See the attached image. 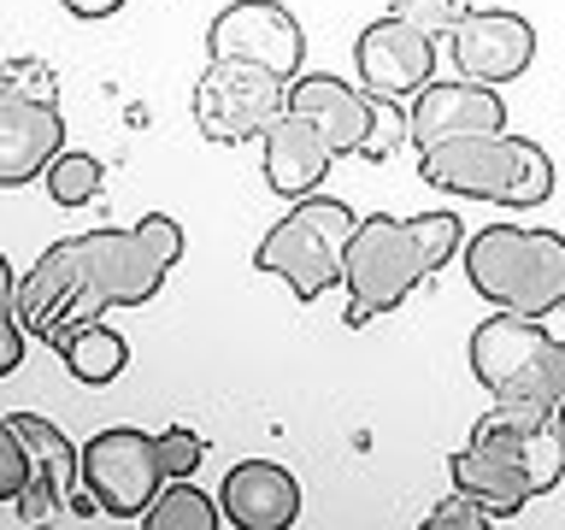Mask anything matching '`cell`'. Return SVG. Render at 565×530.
<instances>
[{"label":"cell","instance_id":"1","mask_svg":"<svg viewBox=\"0 0 565 530\" xmlns=\"http://www.w3.org/2000/svg\"><path fill=\"white\" fill-rule=\"evenodd\" d=\"M177 259H183V230L166 212H148L130 230L65 236L42 247V259L18 277V325L53 348L71 325L153 300Z\"/></svg>","mask_w":565,"mask_h":530},{"label":"cell","instance_id":"2","mask_svg":"<svg viewBox=\"0 0 565 530\" xmlns=\"http://www.w3.org/2000/svg\"><path fill=\"white\" fill-rule=\"evenodd\" d=\"M459 247H466V230H459L454 212H418V219H360L348 247V318L342 325H371V318L395 312L406 295L418 289L430 272H441Z\"/></svg>","mask_w":565,"mask_h":530},{"label":"cell","instance_id":"3","mask_svg":"<svg viewBox=\"0 0 565 530\" xmlns=\"http://www.w3.org/2000/svg\"><path fill=\"white\" fill-rule=\"evenodd\" d=\"M466 254L471 289L494 300L501 312L547 318L565 307V236L559 230H519V224H489L459 247Z\"/></svg>","mask_w":565,"mask_h":530},{"label":"cell","instance_id":"4","mask_svg":"<svg viewBox=\"0 0 565 530\" xmlns=\"http://www.w3.org/2000/svg\"><path fill=\"white\" fill-rule=\"evenodd\" d=\"M418 177L448 194H471V201H494V206H542L554 194V159L536 141L507 136V130L424 148Z\"/></svg>","mask_w":565,"mask_h":530},{"label":"cell","instance_id":"5","mask_svg":"<svg viewBox=\"0 0 565 530\" xmlns=\"http://www.w3.org/2000/svg\"><path fill=\"white\" fill-rule=\"evenodd\" d=\"M353 230H360V219H353L342 201H330V194H300V201L265 230L254 265L289 283L295 300H318L330 283H342Z\"/></svg>","mask_w":565,"mask_h":530},{"label":"cell","instance_id":"6","mask_svg":"<svg viewBox=\"0 0 565 530\" xmlns=\"http://www.w3.org/2000/svg\"><path fill=\"white\" fill-rule=\"evenodd\" d=\"M471 378L494 401L554 413L565 401V342L542 330V318H519V312L483 318L471 330Z\"/></svg>","mask_w":565,"mask_h":530},{"label":"cell","instance_id":"7","mask_svg":"<svg viewBox=\"0 0 565 530\" xmlns=\"http://www.w3.org/2000/svg\"><path fill=\"white\" fill-rule=\"evenodd\" d=\"M289 106L300 118L318 124V136L342 153L360 159H388L406 136V118L388 106V95H371V88H353L330 71H307V77H289Z\"/></svg>","mask_w":565,"mask_h":530},{"label":"cell","instance_id":"8","mask_svg":"<svg viewBox=\"0 0 565 530\" xmlns=\"http://www.w3.org/2000/svg\"><path fill=\"white\" fill-rule=\"evenodd\" d=\"M289 106V77L259 60H212L194 83V124L206 141H254Z\"/></svg>","mask_w":565,"mask_h":530},{"label":"cell","instance_id":"9","mask_svg":"<svg viewBox=\"0 0 565 530\" xmlns=\"http://www.w3.org/2000/svg\"><path fill=\"white\" fill-rule=\"evenodd\" d=\"M83 484L95 489L100 512H113V519H148L153 495L166 489L159 436H141V431H130V424L100 431L83 448Z\"/></svg>","mask_w":565,"mask_h":530},{"label":"cell","instance_id":"10","mask_svg":"<svg viewBox=\"0 0 565 530\" xmlns=\"http://www.w3.org/2000/svg\"><path fill=\"white\" fill-rule=\"evenodd\" d=\"M212 60H259L282 71V77H300V60H307V35H300V18L277 0H236L212 18L206 30Z\"/></svg>","mask_w":565,"mask_h":530},{"label":"cell","instance_id":"11","mask_svg":"<svg viewBox=\"0 0 565 530\" xmlns=\"http://www.w3.org/2000/svg\"><path fill=\"white\" fill-rule=\"evenodd\" d=\"M18 436L30 448V484L18 495V519L24 524H47L53 512H71L83 495V448H71V436L60 424H47L42 413H12Z\"/></svg>","mask_w":565,"mask_h":530},{"label":"cell","instance_id":"12","mask_svg":"<svg viewBox=\"0 0 565 530\" xmlns=\"http://www.w3.org/2000/svg\"><path fill=\"white\" fill-rule=\"evenodd\" d=\"M477 442H489L494 454H507L512 466L530 477V489L547 495L559 489L565 477V436H559V418L542 413V406H519V401H494V413L477 418Z\"/></svg>","mask_w":565,"mask_h":530},{"label":"cell","instance_id":"13","mask_svg":"<svg viewBox=\"0 0 565 530\" xmlns=\"http://www.w3.org/2000/svg\"><path fill=\"white\" fill-rule=\"evenodd\" d=\"M353 60H360V83L371 88V95L406 100V95H418V88L430 83V71H436V35H424L418 24L383 12L377 24L360 30Z\"/></svg>","mask_w":565,"mask_h":530},{"label":"cell","instance_id":"14","mask_svg":"<svg viewBox=\"0 0 565 530\" xmlns=\"http://www.w3.org/2000/svg\"><path fill=\"white\" fill-rule=\"evenodd\" d=\"M507 130V106L489 83H424L413 95V113H406V141L424 148H441V141L459 136H489Z\"/></svg>","mask_w":565,"mask_h":530},{"label":"cell","instance_id":"15","mask_svg":"<svg viewBox=\"0 0 565 530\" xmlns=\"http://www.w3.org/2000/svg\"><path fill=\"white\" fill-rule=\"evenodd\" d=\"M448 42H454L459 77H471V83H512L530 60H536V30H530V18L494 12V7L466 12L448 30Z\"/></svg>","mask_w":565,"mask_h":530},{"label":"cell","instance_id":"16","mask_svg":"<svg viewBox=\"0 0 565 530\" xmlns=\"http://www.w3.org/2000/svg\"><path fill=\"white\" fill-rule=\"evenodd\" d=\"M218 507L224 524L236 530H289L300 519V484L277 459H242V466L224 471Z\"/></svg>","mask_w":565,"mask_h":530},{"label":"cell","instance_id":"17","mask_svg":"<svg viewBox=\"0 0 565 530\" xmlns=\"http://www.w3.org/2000/svg\"><path fill=\"white\" fill-rule=\"evenodd\" d=\"M65 153L60 100H0V189L42 177Z\"/></svg>","mask_w":565,"mask_h":530},{"label":"cell","instance_id":"18","mask_svg":"<svg viewBox=\"0 0 565 530\" xmlns=\"http://www.w3.org/2000/svg\"><path fill=\"white\" fill-rule=\"evenodd\" d=\"M259 141H265V183L277 194H295V201L318 189V177H324L330 159H335V148L318 136V124L300 118L295 106H282Z\"/></svg>","mask_w":565,"mask_h":530},{"label":"cell","instance_id":"19","mask_svg":"<svg viewBox=\"0 0 565 530\" xmlns=\"http://www.w3.org/2000/svg\"><path fill=\"white\" fill-rule=\"evenodd\" d=\"M448 471H454V489H466V495H477L494 519H519V512L536 501V489H530V477L512 466L507 454H494L489 442H466L454 459H448Z\"/></svg>","mask_w":565,"mask_h":530},{"label":"cell","instance_id":"20","mask_svg":"<svg viewBox=\"0 0 565 530\" xmlns=\"http://www.w3.org/2000/svg\"><path fill=\"white\" fill-rule=\"evenodd\" d=\"M53 353L65 360V371L77 383H113L124 365H130V342H124L118 330H106L100 318H88V325H71L60 342H53Z\"/></svg>","mask_w":565,"mask_h":530},{"label":"cell","instance_id":"21","mask_svg":"<svg viewBox=\"0 0 565 530\" xmlns=\"http://www.w3.org/2000/svg\"><path fill=\"white\" fill-rule=\"evenodd\" d=\"M218 524H224V507L194 489L189 477H166V489L148 507V530H218Z\"/></svg>","mask_w":565,"mask_h":530},{"label":"cell","instance_id":"22","mask_svg":"<svg viewBox=\"0 0 565 530\" xmlns=\"http://www.w3.org/2000/svg\"><path fill=\"white\" fill-rule=\"evenodd\" d=\"M42 177H47V194L60 206H88L100 194V159L95 153H60Z\"/></svg>","mask_w":565,"mask_h":530},{"label":"cell","instance_id":"23","mask_svg":"<svg viewBox=\"0 0 565 530\" xmlns=\"http://www.w3.org/2000/svg\"><path fill=\"white\" fill-rule=\"evenodd\" d=\"M0 100H60V71L47 60H0Z\"/></svg>","mask_w":565,"mask_h":530},{"label":"cell","instance_id":"24","mask_svg":"<svg viewBox=\"0 0 565 530\" xmlns=\"http://www.w3.org/2000/svg\"><path fill=\"white\" fill-rule=\"evenodd\" d=\"M489 524H494V512L466 489H454L448 501H436L430 512H424V530H489Z\"/></svg>","mask_w":565,"mask_h":530},{"label":"cell","instance_id":"25","mask_svg":"<svg viewBox=\"0 0 565 530\" xmlns=\"http://www.w3.org/2000/svg\"><path fill=\"white\" fill-rule=\"evenodd\" d=\"M201 459H206V436H194L189 424L159 431V466H166V477H194Z\"/></svg>","mask_w":565,"mask_h":530},{"label":"cell","instance_id":"26","mask_svg":"<svg viewBox=\"0 0 565 530\" xmlns=\"http://www.w3.org/2000/svg\"><path fill=\"white\" fill-rule=\"evenodd\" d=\"M30 484V448L12 418H0V501H18Z\"/></svg>","mask_w":565,"mask_h":530},{"label":"cell","instance_id":"27","mask_svg":"<svg viewBox=\"0 0 565 530\" xmlns=\"http://www.w3.org/2000/svg\"><path fill=\"white\" fill-rule=\"evenodd\" d=\"M388 12L406 18V24H418L424 35H448L459 18H466V12H459V0H395Z\"/></svg>","mask_w":565,"mask_h":530},{"label":"cell","instance_id":"28","mask_svg":"<svg viewBox=\"0 0 565 530\" xmlns=\"http://www.w3.org/2000/svg\"><path fill=\"white\" fill-rule=\"evenodd\" d=\"M24 325H18V312H0V378H12L18 365H24Z\"/></svg>","mask_w":565,"mask_h":530},{"label":"cell","instance_id":"29","mask_svg":"<svg viewBox=\"0 0 565 530\" xmlns=\"http://www.w3.org/2000/svg\"><path fill=\"white\" fill-rule=\"evenodd\" d=\"M60 7H65L71 18H113L124 0H60Z\"/></svg>","mask_w":565,"mask_h":530},{"label":"cell","instance_id":"30","mask_svg":"<svg viewBox=\"0 0 565 530\" xmlns=\"http://www.w3.org/2000/svg\"><path fill=\"white\" fill-rule=\"evenodd\" d=\"M0 312H18V277H12L7 254H0Z\"/></svg>","mask_w":565,"mask_h":530},{"label":"cell","instance_id":"31","mask_svg":"<svg viewBox=\"0 0 565 530\" xmlns=\"http://www.w3.org/2000/svg\"><path fill=\"white\" fill-rule=\"evenodd\" d=\"M554 418H559V436H565V401H559V406H554Z\"/></svg>","mask_w":565,"mask_h":530}]
</instances>
